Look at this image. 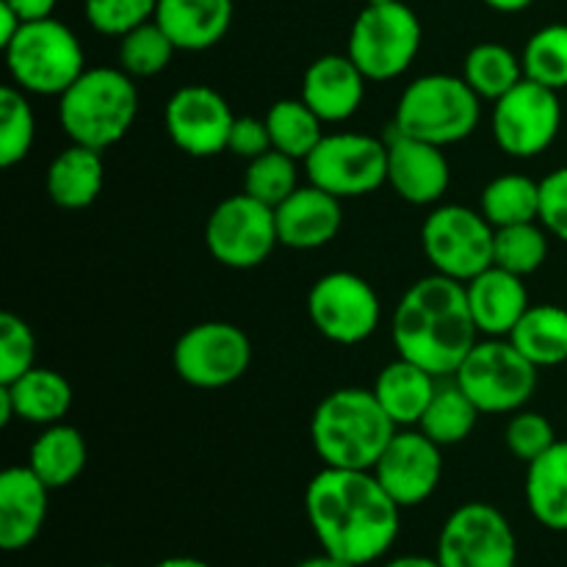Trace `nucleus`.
<instances>
[{
  "label": "nucleus",
  "instance_id": "1",
  "mask_svg": "<svg viewBox=\"0 0 567 567\" xmlns=\"http://www.w3.org/2000/svg\"><path fill=\"white\" fill-rule=\"evenodd\" d=\"M305 513L321 551L349 567L385 557L402 526V507L377 482L374 471L324 465L305 491Z\"/></svg>",
  "mask_w": 567,
  "mask_h": 567
},
{
  "label": "nucleus",
  "instance_id": "2",
  "mask_svg": "<svg viewBox=\"0 0 567 567\" xmlns=\"http://www.w3.org/2000/svg\"><path fill=\"white\" fill-rule=\"evenodd\" d=\"M391 338L399 358L413 360L435 377H452L480 341L465 282L437 271L415 280L399 299Z\"/></svg>",
  "mask_w": 567,
  "mask_h": 567
},
{
  "label": "nucleus",
  "instance_id": "3",
  "mask_svg": "<svg viewBox=\"0 0 567 567\" xmlns=\"http://www.w3.org/2000/svg\"><path fill=\"white\" fill-rule=\"evenodd\" d=\"M396 430L374 391L365 388L327 393L310 419V441L327 468L371 471Z\"/></svg>",
  "mask_w": 567,
  "mask_h": 567
},
{
  "label": "nucleus",
  "instance_id": "4",
  "mask_svg": "<svg viewBox=\"0 0 567 567\" xmlns=\"http://www.w3.org/2000/svg\"><path fill=\"white\" fill-rule=\"evenodd\" d=\"M138 114V89L122 66H92L59 97V125L72 144L109 150Z\"/></svg>",
  "mask_w": 567,
  "mask_h": 567
},
{
  "label": "nucleus",
  "instance_id": "5",
  "mask_svg": "<svg viewBox=\"0 0 567 567\" xmlns=\"http://www.w3.org/2000/svg\"><path fill=\"white\" fill-rule=\"evenodd\" d=\"M480 103L482 97L465 83L463 75H421L399 97L393 131L449 147L476 131L482 120Z\"/></svg>",
  "mask_w": 567,
  "mask_h": 567
},
{
  "label": "nucleus",
  "instance_id": "6",
  "mask_svg": "<svg viewBox=\"0 0 567 567\" xmlns=\"http://www.w3.org/2000/svg\"><path fill=\"white\" fill-rule=\"evenodd\" d=\"M3 53L11 81L31 94L61 97L86 72L81 39L55 17L22 22Z\"/></svg>",
  "mask_w": 567,
  "mask_h": 567
},
{
  "label": "nucleus",
  "instance_id": "7",
  "mask_svg": "<svg viewBox=\"0 0 567 567\" xmlns=\"http://www.w3.org/2000/svg\"><path fill=\"white\" fill-rule=\"evenodd\" d=\"M454 380L480 413H518L537 388V365L509 338H485L465 354Z\"/></svg>",
  "mask_w": 567,
  "mask_h": 567
},
{
  "label": "nucleus",
  "instance_id": "8",
  "mask_svg": "<svg viewBox=\"0 0 567 567\" xmlns=\"http://www.w3.org/2000/svg\"><path fill=\"white\" fill-rule=\"evenodd\" d=\"M421 37V20L402 0L365 6L349 31L347 53L369 81H393L413 66Z\"/></svg>",
  "mask_w": 567,
  "mask_h": 567
},
{
  "label": "nucleus",
  "instance_id": "9",
  "mask_svg": "<svg viewBox=\"0 0 567 567\" xmlns=\"http://www.w3.org/2000/svg\"><path fill=\"white\" fill-rule=\"evenodd\" d=\"M493 238L496 227L465 205H437L421 225V247L432 269L457 282L493 266Z\"/></svg>",
  "mask_w": 567,
  "mask_h": 567
},
{
  "label": "nucleus",
  "instance_id": "10",
  "mask_svg": "<svg viewBox=\"0 0 567 567\" xmlns=\"http://www.w3.org/2000/svg\"><path fill=\"white\" fill-rule=\"evenodd\" d=\"M305 172L332 197H365L388 183V147L369 133H330L305 158Z\"/></svg>",
  "mask_w": 567,
  "mask_h": 567
},
{
  "label": "nucleus",
  "instance_id": "11",
  "mask_svg": "<svg viewBox=\"0 0 567 567\" xmlns=\"http://www.w3.org/2000/svg\"><path fill=\"white\" fill-rule=\"evenodd\" d=\"M252 363V343L241 327L230 321H203L177 338L172 365L177 377L194 388L216 391L241 380Z\"/></svg>",
  "mask_w": 567,
  "mask_h": 567
},
{
  "label": "nucleus",
  "instance_id": "12",
  "mask_svg": "<svg viewBox=\"0 0 567 567\" xmlns=\"http://www.w3.org/2000/svg\"><path fill=\"white\" fill-rule=\"evenodd\" d=\"M205 244L216 264L227 269H255L280 244L275 208L247 192L221 199L208 216Z\"/></svg>",
  "mask_w": 567,
  "mask_h": 567
},
{
  "label": "nucleus",
  "instance_id": "13",
  "mask_svg": "<svg viewBox=\"0 0 567 567\" xmlns=\"http://www.w3.org/2000/svg\"><path fill=\"white\" fill-rule=\"evenodd\" d=\"M435 557L443 567H515L518 540L502 509L471 502L446 518Z\"/></svg>",
  "mask_w": 567,
  "mask_h": 567
},
{
  "label": "nucleus",
  "instance_id": "14",
  "mask_svg": "<svg viewBox=\"0 0 567 567\" xmlns=\"http://www.w3.org/2000/svg\"><path fill=\"white\" fill-rule=\"evenodd\" d=\"M491 125L498 150L509 158L543 155L563 127L559 92L524 78L513 92L493 103Z\"/></svg>",
  "mask_w": 567,
  "mask_h": 567
},
{
  "label": "nucleus",
  "instance_id": "15",
  "mask_svg": "<svg viewBox=\"0 0 567 567\" xmlns=\"http://www.w3.org/2000/svg\"><path fill=\"white\" fill-rule=\"evenodd\" d=\"M380 297L354 271H330L308 293V316L316 330L332 343L354 347L374 336L380 324Z\"/></svg>",
  "mask_w": 567,
  "mask_h": 567
},
{
  "label": "nucleus",
  "instance_id": "16",
  "mask_svg": "<svg viewBox=\"0 0 567 567\" xmlns=\"http://www.w3.org/2000/svg\"><path fill=\"white\" fill-rule=\"evenodd\" d=\"M236 114L216 89L192 83L177 89L164 109V127L172 144L192 158H210L227 150Z\"/></svg>",
  "mask_w": 567,
  "mask_h": 567
},
{
  "label": "nucleus",
  "instance_id": "17",
  "mask_svg": "<svg viewBox=\"0 0 567 567\" xmlns=\"http://www.w3.org/2000/svg\"><path fill=\"white\" fill-rule=\"evenodd\" d=\"M441 449L443 446H437L421 430L404 426V430H396V435L391 437V443L371 471L399 507H419L441 485Z\"/></svg>",
  "mask_w": 567,
  "mask_h": 567
},
{
  "label": "nucleus",
  "instance_id": "18",
  "mask_svg": "<svg viewBox=\"0 0 567 567\" xmlns=\"http://www.w3.org/2000/svg\"><path fill=\"white\" fill-rule=\"evenodd\" d=\"M388 147V186L410 205H435L452 183V169L443 147L408 133L391 131Z\"/></svg>",
  "mask_w": 567,
  "mask_h": 567
},
{
  "label": "nucleus",
  "instance_id": "19",
  "mask_svg": "<svg viewBox=\"0 0 567 567\" xmlns=\"http://www.w3.org/2000/svg\"><path fill=\"white\" fill-rule=\"evenodd\" d=\"M277 238L282 247L291 249H319L336 241L343 225L341 199L332 197L324 188L299 186L288 199L275 208Z\"/></svg>",
  "mask_w": 567,
  "mask_h": 567
},
{
  "label": "nucleus",
  "instance_id": "20",
  "mask_svg": "<svg viewBox=\"0 0 567 567\" xmlns=\"http://www.w3.org/2000/svg\"><path fill=\"white\" fill-rule=\"evenodd\" d=\"M465 293L476 330L485 338H509L532 305L524 277L496 264L471 277L465 282Z\"/></svg>",
  "mask_w": 567,
  "mask_h": 567
},
{
  "label": "nucleus",
  "instance_id": "21",
  "mask_svg": "<svg viewBox=\"0 0 567 567\" xmlns=\"http://www.w3.org/2000/svg\"><path fill=\"white\" fill-rule=\"evenodd\" d=\"M50 487L28 465L0 474V548L22 551L42 532L48 518Z\"/></svg>",
  "mask_w": 567,
  "mask_h": 567
},
{
  "label": "nucleus",
  "instance_id": "22",
  "mask_svg": "<svg viewBox=\"0 0 567 567\" xmlns=\"http://www.w3.org/2000/svg\"><path fill=\"white\" fill-rule=\"evenodd\" d=\"M365 81L369 78L349 59V53H330L305 70L299 97L316 111L321 122H347L363 105Z\"/></svg>",
  "mask_w": 567,
  "mask_h": 567
},
{
  "label": "nucleus",
  "instance_id": "23",
  "mask_svg": "<svg viewBox=\"0 0 567 567\" xmlns=\"http://www.w3.org/2000/svg\"><path fill=\"white\" fill-rule=\"evenodd\" d=\"M155 22L169 33L177 50H208L227 37L233 0H158Z\"/></svg>",
  "mask_w": 567,
  "mask_h": 567
},
{
  "label": "nucleus",
  "instance_id": "24",
  "mask_svg": "<svg viewBox=\"0 0 567 567\" xmlns=\"http://www.w3.org/2000/svg\"><path fill=\"white\" fill-rule=\"evenodd\" d=\"M441 380L443 377L430 374V371L421 369L413 360L396 358L380 371L371 391H374L377 402L382 404L388 419L399 430H404V426H419Z\"/></svg>",
  "mask_w": 567,
  "mask_h": 567
},
{
  "label": "nucleus",
  "instance_id": "25",
  "mask_svg": "<svg viewBox=\"0 0 567 567\" xmlns=\"http://www.w3.org/2000/svg\"><path fill=\"white\" fill-rule=\"evenodd\" d=\"M105 183L103 153L83 144H70L61 150L48 166L44 186L50 199L64 210L89 208L100 197Z\"/></svg>",
  "mask_w": 567,
  "mask_h": 567
},
{
  "label": "nucleus",
  "instance_id": "26",
  "mask_svg": "<svg viewBox=\"0 0 567 567\" xmlns=\"http://www.w3.org/2000/svg\"><path fill=\"white\" fill-rule=\"evenodd\" d=\"M526 507L540 526L567 532V441H557L526 468Z\"/></svg>",
  "mask_w": 567,
  "mask_h": 567
},
{
  "label": "nucleus",
  "instance_id": "27",
  "mask_svg": "<svg viewBox=\"0 0 567 567\" xmlns=\"http://www.w3.org/2000/svg\"><path fill=\"white\" fill-rule=\"evenodd\" d=\"M14 402V413L20 421L37 426H50L64 421L72 408V385L64 374L53 369L33 365L14 382H0Z\"/></svg>",
  "mask_w": 567,
  "mask_h": 567
},
{
  "label": "nucleus",
  "instance_id": "28",
  "mask_svg": "<svg viewBox=\"0 0 567 567\" xmlns=\"http://www.w3.org/2000/svg\"><path fill=\"white\" fill-rule=\"evenodd\" d=\"M86 460L89 449L81 432H78L75 426L59 421V424L44 426L42 435L33 441L31 454H28V468H31L50 491H59V487L72 485V482L83 474Z\"/></svg>",
  "mask_w": 567,
  "mask_h": 567
},
{
  "label": "nucleus",
  "instance_id": "29",
  "mask_svg": "<svg viewBox=\"0 0 567 567\" xmlns=\"http://www.w3.org/2000/svg\"><path fill=\"white\" fill-rule=\"evenodd\" d=\"M509 341L537 365L567 363V310L559 305H529Z\"/></svg>",
  "mask_w": 567,
  "mask_h": 567
},
{
  "label": "nucleus",
  "instance_id": "30",
  "mask_svg": "<svg viewBox=\"0 0 567 567\" xmlns=\"http://www.w3.org/2000/svg\"><path fill=\"white\" fill-rule=\"evenodd\" d=\"M480 415V408L471 402V396L457 385V380L443 377L437 382V391L426 408L424 419L419 421V430L426 437H432L437 446H457L465 437H471Z\"/></svg>",
  "mask_w": 567,
  "mask_h": 567
},
{
  "label": "nucleus",
  "instance_id": "31",
  "mask_svg": "<svg viewBox=\"0 0 567 567\" xmlns=\"http://www.w3.org/2000/svg\"><path fill=\"white\" fill-rule=\"evenodd\" d=\"M463 78L482 100L504 97L524 81V61L507 44L482 42L468 50L463 61Z\"/></svg>",
  "mask_w": 567,
  "mask_h": 567
},
{
  "label": "nucleus",
  "instance_id": "32",
  "mask_svg": "<svg viewBox=\"0 0 567 567\" xmlns=\"http://www.w3.org/2000/svg\"><path fill=\"white\" fill-rule=\"evenodd\" d=\"M480 210L493 227L524 225L540 216V181L526 175H498L482 188Z\"/></svg>",
  "mask_w": 567,
  "mask_h": 567
},
{
  "label": "nucleus",
  "instance_id": "33",
  "mask_svg": "<svg viewBox=\"0 0 567 567\" xmlns=\"http://www.w3.org/2000/svg\"><path fill=\"white\" fill-rule=\"evenodd\" d=\"M264 120L269 127L271 147L297 161L308 158L316 144L324 138V131H321L324 122L316 116V111L302 97L277 100Z\"/></svg>",
  "mask_w": 567,
  "mask_h": 567
},
{
  "label": "nucleus",
  "instance_id": "34",
  "mask_svg": "<svg viewBox=\"0 0 567 567\" xmlns=\"http://www.w3.org/2000/svg\"><path fill=\"white\" fill-rule=\"evenodd\" d=\"M548 258V230L540 221L496 227L493 238V264L513 271L518 277H529L546 264Z\"/></svg>",
  "mask_w": 567,
  "mask_h": 567
},
{
  "label": "nucleus",
  "instance_id": "35",
  "mask_svg": "<svg viewBox=\"0 0 567 567\" xmlns=\"http://www.w3.org/2000/svg\"><path fill=\"white\" fill-rule=\"evenodd\" d=\"M520 61L529 81L543 83L554 92L567 89V22H551L532 33Z\"/></svg>",
  "mask_w": 567,
  "mask_h": 567
},
{
  "label": "nucleus",
  "instance_id": "36",
  "mask_svg": "<svg viewBox=\"0 0 567 567\" xmlns=\"http://www.w3.org/2000/svg\"><path fill=\"white\" fill-rule=\"evenodd\" d=\"M175 50L169 33L150 20L120 39V66L131 78H153L169 66Z\"/></svg>",
  "mask_w": 567,
  "mask_h": 567
},
{
  "label": "nucleus",
  "instance_id": "37",
  "mask_svg": "<svg viewBox=\"0 0 567 567\" xmlns=\"http://www.w3.org/2000/svg\"><path fill=\"white\" fill-rule=\"evenodd\" d=\"M37 138V120L31 103L20 86H3L0 92V164L6 169L28 158Z\"/></svg>",
  "mask_w": 567,
  "mask_h": 567
},
{
  "label": "nucleus",
  "instance_id": "38",
  "mask_svg": "<svg viewBox=\"0 0 567 567\" xmlns=\"http://www.w3.org/2000/svg\"><path fill=\"white\" fill-rule=\"evenodd\" d=\"M299 188V172H297V158L280 153V150H266L264 155L252 158L247 164V172H244V192L249 197L260 199V203L277 205L282 199L291 197Z\"/></svg>",
  "mask_w": 567,
  "mask_h": 567
},
{
  "label": "nucleus",
  "instance_id": "39",
  "mask_svg": "<svg viewBox=\"0 0 567 567\" xmlns=\"http://www.w3.org/2000/svg\"><path fill=\"white\" fill-rule=\"evenodd\" d=\"M158 0H83L89 25L103 37L122 39L133 28L155 20Z\"/></svg>",
  "mask_w": 567,
  "mask_h": 567
},
{
  "label": "nucleus",
  "instance_id": "40",
  "mask_svg": "<svg viewBox=\"0 0 567 567\" xmlns=\"http://www.w3.org/2000/svg\"><path fill=\"white\" fill-rule=\"evenodd\" d=\"M37 338L25 319L14 313L0 316V382H14L33 369Z\"/></svg>",
  "mask_w": 567,
  "mask_h": 567
},
{
  "label": "nucleus",
  "instance_id": "41",
  "mask_svg": "<svg viewBox=\"0 0 567 567\" xmlns=\"http://www.w3.org/2000/svg\"><path fill=\"white\" fill-rule=\"evenodd\" d=\"M557 441L559 437L554 432L551 421L543 413H535V410H518V413H513L507 430H504L507 449L515 457L524 460L526 465L540 457V454H546Z\"/></svg>",
  "mask_w": 567,
  "mask_h": 567
},
{
  "label": "nucleus",
  "instance_id": "42",
  "mask_svg": "<svg viewBox=\"0 0 567 567\" xmlns=\"http://www.w3.org/2000/svg\"><path fill=\"white\" fill-rule=\"evenodd\" d=\"M548 236L567 244V166H559L540 181V216Z\"/></svg>",
  "mask_w": 567,
  "mask_h": 567
},
{
  "label": "nucleus",
  "instance_id": "43",
  "mask_svg": "<svg viewBox=\"0 0 567 567\" xmlns=\"http://www.w3.org/2000/svg\"><path fill=\"white\" fill-rule=\"evenodd\" d=\"M266 150H271V136L266 120L258 116H236L230 127V138H227V153L238 155V158H258Z\"/></svg>",
  "mask_w": 567,
  "mask_h": 567
},
{
  "label": "nucleus",
  "instance_id": "44",
  "mask_svg": "<svg viewBox=\"0 0 567 567\" xmlns=\"http://www.w3.org/2000/svg\"><path fill=\"white\" fill-rule=\"evenodd\" d=\"M6 6L17 11L22 17V22L44 20V17H53V9L59 0H3Z\"/></svg>",
  "mask_w": 567,
  "mask_h": 567
},
{
  "label": "nucleus",
  "instance_id": "45",
  "mask_svg": "<svg viewBox=\"0 0 567 567\" xmlns=\"http://www.w3.org/2000/svg\"><path fill=\"white\" fill-rule=\"evenodd\" d=\"M20 28H22V17L17 14L11 6H6L3 0H0V48H6V44L20 33Z\"/></svg>",
  "mask_w": 567,
  "mask_h": 567
},
{
  "label": "nucleus",
  "instance_id": "46",
  "mask_svg": "<svg viewBox=\"0 0 567 567\" xmlns=\"http://www.w3.org/2000/svg\"><path fill=\"white\" fill-rule=\"evenodd\" d=\"M385 567H443L437 557H421V554H404V557L391 559Z\"/></svg>",
  "mask_w": 567,
  "mask_h": 567
},
{
  "label": "nucleus",
  "instance_id": "47",
  "mask_svg": "<svg viewBox=\"0 0 567 567\" xmlns=\"http://www.w3.org/2000/svg\"><path fill=\"white\" fill-rule=\"evenodd\" d=\"M485 6H491L493 11H504V14H515V11L529 9L535 0H482Z\"/></svg>",
  "mask_w": 567,
  "mask_h": 567
},
{
  "label": "nucleus",
  "instance_id": "48",
  "mask_svg": "<svg viewBox=\"0 0 567 567\" xmlns=\"http://www.w3.org/2000/svg\"><path fill=\"white\" fill-rule=\"evenodd\" d=\"M11 419H17L14 402H11V396H9V391H6V385H0V426H9Z\"/></svg>",
  "mask_w": 567,
  "mask_h": 567
},
{
  "label": "nucleus",
  "instance_id": "49",
  "mask_svg": "<svg viewBox=\"0 0 567 567\" xmlns=\"http://www.w3.org/2000/svg\"><path fill=\"white\" fill-rule=\"evenodd\" d=\"M153 567H210V565L197 557H166L161 559V563H155Z\"/></svg>",
  "mask_w": 567,
  "mask_h": 567
},
{
  "label": "nucleus",
  "instance_id": "50",
  "mask_svg": "<svg viewBox=\"0 0 567 567\" xmlns=\"http://www.w3.org/2000/svg\"><path fill=\"white\" fill-rule=\"evenodd\" d=\"M297 567H349L343 565L341 559L330 557V554H319V557H310V559H302Z\"/></svg>",
  "mask_w": 567,
  "mask_h": 567
},
{
  "label": "nucleus",
  "instance_id": "51",
  "mask_svg": "<svg viewBox=\"0 0 567 567\" xmlns=\"http://www.w3.org/2000/svg\"><path fill=\"white\" fill-rule=\"evenodd\" d=\"M382 3H393V0H365V6H382Z\"/></svg>",
  "mask_w": 567,
  "mask_h": 567
},
{
  "label": "nucleus",
  "instance_id": "52",
  "mask_svg": "<svg viewBox=\"0 0 567 567\" xmlns=\"http://www.w3.org/2000/svg\"><path fill=\"white\" fill-rule=\"evenodd\" d=\"M92 567H116V565H92Z\"/></svg>",
  "mask_w": 567,
  "mask_h": 567
}]
</instances>
